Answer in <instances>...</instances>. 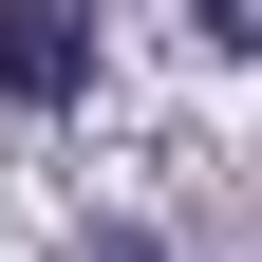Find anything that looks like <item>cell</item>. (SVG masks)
I'll use <instances>...</instances> for the list:
<instances>
[{
    "label": "cell",
    "instance_id": "1",
    "mask_svg": "<svg viewBox=\"0 0 262 262\" xmlns=\"http://www.w3.org/2000/svg\"><path fill=\"white\" fill-rule=\"evenodd\" d=\"M0 94L19 113H75L94 94V0H0Z\"/></svg>",
    "mask_w": 262,
    "mask_h": 262
},
{
    "label": "cell",
    "instance_id": "2",
    "mask_svg": "<svg viewBox=\"0 0 262 262\" xmlns=\"http://www.w3.org/2000/svg\"><path fill=\"white\" fill-rule=\"evenodd\" d=\"M206 38H225V56H262V0H206Z\"/></svg>",
    "mask_w": 262,
    "mask_h": 262
},
{
    "label": "cell",
    "instance_id": "3",
    "mask_svg": "<svg viewBox=\"0 0 262 262\" xmlns=\"http://www.w3.org/2000/svg\"><path fill=\"white\" fill-rule=\"evenodd\" d=\"M94 262H150V225H94Z\"/></svg>",
    "mask_w": 262,
    "mask_h": 262
}]
</instances>
